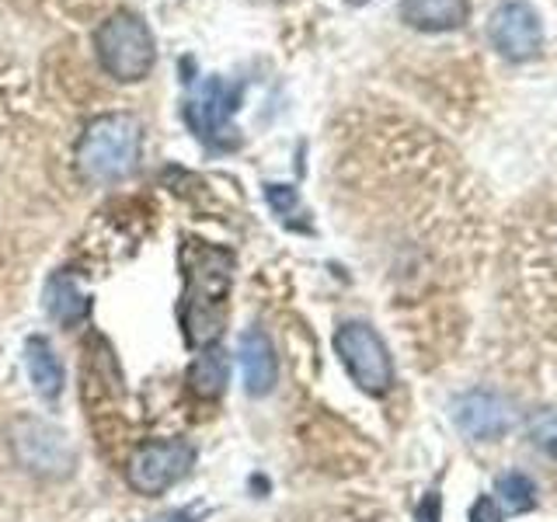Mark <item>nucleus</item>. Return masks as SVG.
I'll return each mask as SVG.
<instances>
[{
    "label": "nucleus",
    "instance_id": "obj_14",
    "mask_svg": "<svg viewBox=\"0 0 557 522\" xmlns=\"http://www.w3.org/2000/svg\"><path fill=\"white\" fill-rule=\"evenodd\" d=\"M226 383H231V359H226L223 348H199V356L188 365V390L202 400H213L226 390Z\"/></svg>",
    "mask_w": 557,
    "mask_h": 522
},
{
    "label": "nucleus",
    "instance_id": "obj_15",
    "mask_svg": "<svg viewBox=\"0 0 557 522\" xmlns=\"http://www.w3.org/2000/svg\"><path fill=\"white\" fill-rule=\"evenodd\" d=\"M495 492L502 498V509L512 512V515L530 512L533 505H536V487H533V481L527 474H519V470H509V474H502L495 481Z\"/></svg>",
    "mask_w": 557,
    "mask_h": 522
},
{
    "label": "nucleus",
    "instance_id": "obj_13",
    "mask_svg": "<svg viewBox=\"0 0 557 522\" xmlns=\"http://www.w3.org/2000/svg\"><path fill=\"white\" fill-rule=\"evenodd\" d=\"M467 14V0H400V17L418 32H453Z\"/></svg>",
    "mask_w": 557,
    "mask_h": 522
},
{
    "label": "nucleus",
    "instance_id": "obj_17",
    "mask_svg": "<svg viewBox=\"0 0 557 522\" xmlns=\"http://www.w3.org/2000/svg\"><path fill=\"white\" fill-rule=\"evenodd\" d=\"M265 199L278 216H286L289 209H296V188L289 185H265Z\"/></svg>",
    "mask_w": 557,
    "mask_h": 522
},
{
    "label": "nucleus",
    "instance_id": "obj_1",
    "mask_svg": "<svg viewBox=\"0 0 557 522\" xmlns=\"http://www.w3.org/2000/svg\"><path fill=\"white\" fill-rule=\"evenodd\" d=\"M182 327L191 348L216 345L226 324V296L234 283V254L220 244L188 237L182 240Z\"/></svg>",
    "mask_w": 557,
    "mask_h": 522
},
{
    "label": "nucleus",
    "instance_id": "obj_11",
    "mask_svg": "<svg viewBox=\"0 0 557 522\" xmlns=\"http://www.w3.org/2000/svg\"><path fill=\"white\" fill-rule=\"evenodd\" d=\"M42 307L52 318V324L60 327H77L87 321L91 313V296H87L77 283L74 272H52L46 278V289H42Z\"/></svg>",
    "mask_w": 557,
    "mask_h": 522
},
{
    "label": "nucleus",
    "instance_id": "obj_6",
    "mask_svg": "<svg viewBox=\"0 0 557 522\" xmlns=\"http://www.w3.org/2000/svg\"><path fill=\"white\" fill-rule=\"evenodd\" d=\"M335 352L362 394L383 397L394 387V359L366 321H348L335 331Z\"/></svg>",
    "mask_w": 557,
    "mask_h": 522
},
{
    "label": "nucleus",
    "instance_id": "obj_4",
    "mask_svg": "<svg viewBox=\"0 0 557 522\" xmlns=\"http://www.w3.org/2000/svg\"><path fill=\"white\" fill-rule=\"evenodd\" d=\"M11 452L22 470L42 481H63L77 470V449L70 435L46 418L25 414L8 428Z\"/></svg>",
    "mask_w": 557,
    "mask_h": 522
},
{
    "label": "nucleus",
    "instance_id": "obj_7",
    "mask_svg": "<svg viewBox=\"0 0 557 522\" xmlns=\"http://www.w3.org/2000/svg\"><path fill=\"white\" fill-rule=\"evenodd\" d=\"M196 467V446L185 439H150L139 443L129 457L126 481L136 495L157 498L171 492L174 484L188 477V470Z\"/></svg>",
    "mask_w": 557,
    "mask_h": 522
},
{
    "label": "nucleus",
    "instance_id": "obj_16",
    "mask_svg": "<svg viewBox=\"0 0 557 522\" xmlns=\"http://www.w3.org/2000/svg\"><path fill=\"white\" fill-rule=\"evenodd\" d=\"M530 443L544 457L557 460V408H544L530 418Z\"/></svg>",
    "mask_w": 557,
    "mask_h": 522
},
{
    "label": "nucleus",
    "instance_id": "obj_10",
    "mask_svg": "<svg viewBox=\"0 0 557 522\" xmlns=\"http://www.w3.org/2000/svg\"><path fill=\"white\" fill-rule=\"evenodd\" d=\"M237 356H240L244 390H248L251 397L272 394L275 380H278V359H275L272 338L265 335V331H261V327H248V331H244L240 345H237Z\"/></svg>",
    "mask_w": 557,
    "mask_h": 522
},
{
    "label": "nucleus",
    "instance_id": "obj_3",
    "mask_svg": "<svg viewBox=\"0 0 557 522\" xmlns=\"http://www.w3.org/2000/svg\"><path fill=\"white\" fill-rule=\"evenodd\" d=\"M95 49L104 74L115 77L119 84H136L150 77L157 63L153 32L136 11H115L109 22H101V28L95 32Z\"/></svg>",
    "mask_w": 557,
    "mask_h": 522
},
{
    "label": "nucleus",
    "instance_id": "obj_12",
    "mask_svg": "<svg viewBox=\"0 0 557 522\" xmlns=\"http://www.w3.org/2000/svg\"><path fill=\"white\" fill-rule=\"evenodd\" d=\"M25 370L32 380V390L42 400H57L63 394V387H66L63 362L57 356V348H52L42 335H32L25 341Z\"/></svg>",
    "mask_w": 557,
    "mask_h": 522
},
{
    "label": "nucleus",
    "instance_id": "obj_20",
    "mask_svg": "<svg viewBox=\"0 0 557 522\" xmlns=\"http://www.w3.org/2000/svg\"><path fill=\"white\" fill-rule=\"evenodd\" d=\"M147 522H199V509H171V512H161Z\"/></svg>",
    "mask_w": 557,
    "mask_h": 522
},
{
    "label": "nucleus",
    "instance_id": "obj_9",
    "mask_svg": "<svg viewBox=\"0 0 557 522\" xmlns=\"http://www.w3.org/2000/svg\"><path fill=\"white\" fill-rule=\"evenodd\" d=\"M453 425L474 443H495L516 425V411L492 390H467L453 400Z\"/></svg>",
    "mask_w": 557,
    "mask_h": 522
},
{
    "label": "nucleus",
    "instance_id": "obj_5",
    "mask_svg": "<svg viewBox=\"0 0 557 522\" xmlns=\"http://www.w3.org/2000/svg\"><path fill=\"white\" fill-rule=\"evenodd\" d=\"M240 98H244L240 84H231L213 74L191 87V98L185 101L182 115L188 122V129L196 133L206 147L231 150V147H237L234 112L240 109Z\"/></svg>",
    "mask_w": 557,
    "mask_h": 522
},
{
    "label": "nucleus",
    "instance_id": "obj_2",
    "mask_svg": "<svg viewBox=\"0 0 557 522\" xmlns=\"http://www.w3.org/2000/svg\"><path fill=\"white\" fill-rule=\"evenodd\" d=\"M139 147H144V129H139L136 115H129V112L98 115L87 122L81 133L77 171L95 185L122 182L136 171Z\"/></svg>",
    "mask_w": 557,
    "mask_h": 522
},
{
    "label": "nucleus",
    "instance_id": "obj_8",
    "mask_svg": "<svg viewBox=\"0 0 557 522\" xmlns=\"http://www.w3.org/2000/svg\"><path fill=\"white\" fill-rule=\"evenodd\" d=\"M487 39H492V46L505 60L522 63V60H533L540 46H544V25H540V14L530 4H522V0H505L502 8L492 11Z\"/></svg>",
    "mask_w": 557,
    "mask_h": 522
},
{
    "label": "nucleus",
    "instance_id": "obj_18",
    "mask_svg": "<svg viewBox=\"0 0 557 522\" xmlns=\"http://www.w3.org/2000/svg\"><path fill=\"white\" fill-rule=\"evenodd\" d=\"M414 522H443V498L440 492H429L414 509Z\"/></svg>",
    "mask_w": 557,
    "mask_h": 522
},
{
    "label": "nucleus",
    "instance_id": "obj_19",
    "mask_svg": "<svg viewBox=\"0 0 557 522\" xmlns=\"http://www.w3.org/2000/svg\"><path fill=\"white\" fill-rule=\"evenodd\" d=\"M470 522H502V512L492 495H481L474 505H470Z\"/></svg>",
    "mask_w": 557,
    "mask_h": 522
}]
</instances>
